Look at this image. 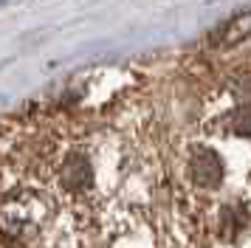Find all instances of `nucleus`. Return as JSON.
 <instances>
[{
	"instance_id": "nucleus-1",
	"label": "nucleus",
	"mask_w": 251,
	"mask_h": 248,
	"mask_svg": "<svg viewBox=\"0 0 251 248\" xmlns=\"http://www.w3.org/2000/svg\"><path fill=\"white\" fill-rule=\"evenodd\" d=\"M48 200L37 192H14L0 203V234L17 240V243H28L34 240L48 220Z\"/></svg>"
},
{
	"instance_id": "nucleus-2",
	"label": "nucleus",
	"mask_w": 251,
	"mask_h": 248,
	"mask_svg": "<svg viewBox=\"0 0 251 248\" xmlns=\"http://www.w3.org/2000/svg\"><path fill=\"white\" fill-rule=\"evenodd\" d=\"M192 175L201 186H206V189L217 186V183L223 180V164H220L217 152L206 149V147L195 149L192 152Z\"/></svg>"
},
{
	"instance_id": "nucleus-3",
	"label": "nucleus",
	"mask_w": 251,
	"mask_h": 248,
	"mask_svg": "<svg viewBox=\"0 0 251 248\" xmlns=\"http://www.w3.org/2000/svg\"><path fill=\"white\" fill-rule=\"evenodd\" d=\"M91 180V164L82 155H71L62 167V186L65 189H82Z\"/></svg>"
},
{
	"instance_id": "nucleus-4",
	"label": "nucleus",
	"mask_w": 251,
	"mask_h": 248,
	"mask_svg": "<svg viewBox=\"0 0 251 248\" xmlns=\"http://www.w3.org/2000/svg\"><path fill=\"white\" fill-rule=\"evenodd\" d=\"M228 130L234 135H251V104H246V107H237V110L228 116Z\"/></svg>"
},
{
	"instance_id": "nucleus-5",
	"label": "nucleus",
	"mask_w": 251,
	"mask_h": 248,
	"mask_svg": "<svg viewBox=\"0 0 251 248\" xmlns=\"http://www.w3.org/2000/svg\"><path fill=\"white\" fill-rule=\"evenodd\" d=\"M251 34V14H240L226 25V43H234V40H243Z\"/></svg>"
},
{
	"instance_id": "nucleus-6",
	"label": "nucleus",
	"mask_w": 251,
	"mask_h": 248,
	"mask_svg": "<svg viewBox=\"0 0 251 248\" xmlns=\"http://www.w3.org/2000/svg\"><path fill=\"white\" fill-rule=\"evenodd\" d=\"M0 3H3V0H0Z\"/></svg>"
}]
</instances>
